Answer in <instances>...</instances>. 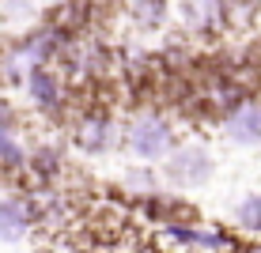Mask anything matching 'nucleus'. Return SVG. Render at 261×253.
<instances>
[{
  "mask_svg": "<svg viewBox=\"0 0 261 253\" xmlns=\"http://www.w3.org/2000/svg\"><path fill=\"white\" fill-rule=\"evenodd\" d=\"M0 132H8V114H4V106H0Z\"/></svg>",
  "mask_w": 261,
  "mask_h": 253,
  "instance_id": "obj_11",
  "label": "nucleus"
},
{
  "mask_svg": "<svg viewBox=\"0 0 261 253\" xmlns=\"http://www.w3.org/2000/svg\"><path fill=\"white\" fill-rule=\"evenodd\" d=\"M227 136L242 144V148H254L261 144V106H242L227 117Z\"/></svg>",
  "mask_w": 261,
  "mask_h": 253,
  "instance_id": "obj_4",
  "label": "nucleus"
},
{
  "mask_svg": "<svg viewBox=\"0 0 261 253\" xmlns=\"http://www.w3.org/2000/svg\"><path fill=\"white\" fill-rule=\"evenodd\" d=\"M235 219H239V227H242V231L261 234V193H250L246 201L235 208Z\"/></svg>",
  "mask_w": 261,
  "mask_h": 253,
  "instance_id": "obj_7",
  "label": "nucleus"
},
{
  "mask_svg": "<svg viewBox=\"0 0 261 253\" xmlns=\"http://www.w3.org/2000/svg\"><path fill=\"white\" fill-rule=\"evenodd\" d=\"M34 166H38L42 174H53V151H38V155H34Z\"/></svg>",
  "mask_w": 261,
  "mask_h": 253,
  "instance_id": "obj_10",
  "label": "nucleus"
},
{
  "mask_svg": "<svg viewBox=\"0 0 261 253\" xmlns=\"http://www.w3.org/2000/svg\"><path fill=\"white\" fill-rule=\"evenodd\" d=\"M254 253H261V249H254Z\"/></svg>",
  "mask_w": 261,
  "mask_h": 253,
  "instance_id": "obj_12",
  "label": "nucleus"
},
{
  "mask_svg": "<svg viewBox=\"0 0 261 253\" xmlns=\"http://www.w3.org/2000/svg\"><path fill=\"white\" fill-rule=\"evenodd\" d=\"M133 12H137V15H151V23H159V15L167 12V4H137Z\"/></svg>",
  "mask_w": 261,
  "mask_h": 253,
  "instance_id": "obj_9",
  "label": "nucleus"
},
{
  "mask_svg": "<svg viewBox=\"0 0 261 253\" xmlns=\"http://www.w3.org/2000/svg\"><path fill=\"white\" fill-rule=\"evenodd\" d=\"M167 182L178 185V189H197L212 178V155L197 144H186V148H174V155L167 159L163 166Z\"/></svg>",
  "mask_w": 261,
  "mask_h": 253,
  "instance_id": "obj_2",
  "label": "nucleus"
},
{
  "mask_svg": "<svg viewBox=\"0 0 261 253\" xmlns=\"http://www.w3.org/2000/svg\"><path fill=\"white\" fill-rule=\"evenodd\" d=\"M0 162H4V166H23L27 162L23 148L12 140V132H0Z\"/></svg>",
  "mask_w": 261,
  "mask_h": 253,
  "instance_id": "obj_8",
  "label": "nucleus"
},
{
  "mask_svg": "<svg viewBox=\"0 0 261 253\" xmlns=\"http://www.w3.org/2000/svg\"><path fill=\"white\" fill-rule=\"evenodd\" d=\"M129 148L137 159H148V162H155L163 155L170 159L174 155V132H170V125L159 114H140L129 125Z\"/></svg>",
  "mask_w": 261,
  "mask_h": 253,
  "instance_id": "obj_1",
  "label": "nucleus"
},
{
  "mask_svg": "<svg viewBox=\"0 0 261 253\" xmlns=\"http://www.w3.org/2000/svg\"><path fill=\"white\" fill-rule=\"evenodd\" d=\"M27 227H31V208L19 196L0 201V242H19Z\"/></svg>",
  "mask_w": 261,
  "mask_h": 253,
  "instance_id": "obj_3",
  "label": "nucleus"
},
{
  "mask_svg": "<svg viewBox=\"0 0 261 253\" xmlns=\"http://www.w3.org/2000/svg\"><path fill=\"white\" fill-rule=\"evenodd\" d=\"M27 95H31V102L38 106V110H57V102H61V83L49 76V72L34 68L31 76H27Z\"/></svg>",
  "mask_w": 261,
  "mask_h": 253,
  "instance_id": "obj_5",
  "label": "nucleus"
},
{
  "mask_svg": "<svg viewBox=\"0 0 261 253\" xmlns=\"http://www.w3.org/2000/svg\"><path fill=\"white\" fill-rule=\"evenodd\" d=\"M106 144H110V125L106 121H87L84 129H80V148L98 155V151H106Z\"/></svg>",
  "mask_w": 261,
  "mask_h": 253,
  "instance_id": "obj_6",
  "label": "nucleus"
}]
</instances>
